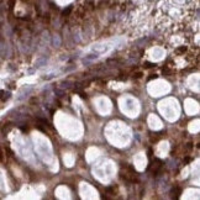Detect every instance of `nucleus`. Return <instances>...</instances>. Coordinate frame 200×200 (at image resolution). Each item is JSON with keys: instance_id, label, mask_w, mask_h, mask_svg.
Masks as SVG:
<instances>
[{"instance_id": "obj_2", "label": "nucleus", "mask_w": 200, "mask_h": 200, "mask_svg": "<svg viewBox=\"0 0 200 200\" xmlns=\"http://www.w3.org/2000/svg\"><path fill=\"white\" fill-rule=\"evenodd\" d=\"M162 167H163V162H162L161 159H158V158H156L155 162L153 163L150 164V167H148V169L153 172V174H157L158 172H159L162 169Z\"/></svg>"}, {"instance_id": "obj_4", "label": "nucleus", "mask_w": 200, "mask_h": 200, "mask_svg": "<svg viewBox=\"0 0 200 200\" xmlns=\"http://www.w3.org/2000/svg\"><path fill=\"white\" fill-rule=\"evenodd\" d=\"M185 49H187V47H184V46H183V47H179L178 49H177V53H179V52H185Z\"/></svg>"}, {"instance_id": "obj_1", "label": "nucleus", "mask_w": 200, "mask_h": 200, "mask_svg": "<svg viewBox=\"0 0 200 200\" xmlns=\"http://www.w3.org/2000/svg\"><path fill=\"white\" fill-rule=\"evenodd\" d=\"M120 173H121L122 179L127 180V182H137V180H138L137 172L131 166H125V172L121 170Z\"/></svg>"}, {"instance_id": "obj_3", "label": "nucleus", "mask_w": 200, "mask_h": 200, "mask_svg": "<svg viewBox=\"0 0 200 200\" xmlns=\"http://www.w3.org/2000/svg\"><path fill=\"white\" fill-rule=\"evenodd\" d=\"M9 98H10V93L6 91V90H0V99L3 101H6Z\"/></svg>"}, {"instance_id": "obj_5", "label": "nucleus", "mask_w": 200, "mask_h": 200, "mask_svg": "<svg viewBox=\"0 0 200 200\" xmlns=\"http://www.w3.org/2000/svg\"><path fill=\"white\" fill-rule=\"evenodd\" d=\"M46 62H47V59H42V61H40L38 63H37V66H36V67H41V64H45Z\"/></svg>"}, {"instance_id": "obj_6", "label": "nucleus", "mask_w": 200, "mask_h": 200, "mask_svg": "<svg viewBox=\"0 0 200 200\" xmlns=\"http://www.w3.org/2000/svg\"><path fill=\"white\" fill-rule=\"evenodd\" d=\"M0 161H3V153H1V151H0Z\"/></svg>"}]
</instances>
